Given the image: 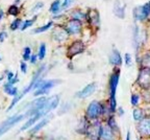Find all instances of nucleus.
Segmentation results:
<instances>
[{"instance_id":"nucleus-1","label":"nucleus","mask_w":150,"mask_h":140,"mask_svg":"<svg viewBox=\"0 0 150 140\" xmlns=\"http://www.w3.org/2000/svg\"><path fill=\"white\" fill-rule=\"evenodd\" d=\"M59 95H54V96H51V97H48V98L46 97L43 106L38 110L33 116H30L29 118H28V120L25 122V124L21 128V131H25V130H27V129H30V126H33L39 119L42 118V117L45 116V115H47L50 111L55 109V108L59 106Z\"/></svg>"},{"instance_id":"nucleus-2","label":"nucleus","mask_w":150,"mask_h":140,"mask_svg":"<svg viewBox=\"0 0 150 140\" xmlns=\"http://www.w3.org/2000/svg\"><path fill=\"white\" fill-rule=\"evenodd\" d=\"M119 79H120V70L116 69L114 72L112 73L110 79V112H115L116 107H117V103H116V91H117V87L119 84Z\"/></svg>"},{"instance_id":"nucleus-3","label":"nucleus","mask_w":150,"mask_h":140,"mask_svg":"<svg viewBox=\"0 0 150 140\" xmlns=\"http://www.w3.org/2000/svg\"><path fill=\"white\" fill-rule=\"evenodd\" d=\"M61 81H57V79H48V81H44L41 77L39 81L35 84L33 89H35V96H40L47 94L48 92L51 90L53 87H55L57 84H59Z\"/></svg>"},{"instance_id":"nucleus-4","label":"nucleus","mask_w":150,"mask_h":140,"mask_svg":"<svg viewBox=\"0 0 150 140\" xmlns=\"http://www.w3.org/2000/svg\"><path fill=\"white\" fill-rule=\"evenodd\" d=\"M44 69H45V65H43V66H41L39 69H38V71L35 73V75L33 76V79H31V82L29 83V85H28L27 87H26L25 89H24V91L22 92L21 94H18L17 96H15V98L13 99V101H12V104H11V106L8 107V109L7 110H11V109H13L14 108V106L16 105L17 103H18L20 99H21L22 97H24V95L25 94H27L28 92H30V90L33 88V86H35V83L39 81V79H41V76H42V73H43V71H44Z\"/></svg>"},{"instance_id":"nucleus-5","label":"nucleus","mask_w":150,"mask_h":140,"mask_svg":"<svg viewBox=\"0 0 150 140\" xmlns=\"http://www.w3.org/2000/svg\"><path fill=\"white\" fill-rule=\"evenodd\" d=\"M101 114H103V106L99 101H94L87 108V118L96 120Z\"/></svg>"},{"instance_id":"nucleus-6","label":"nucleus","mask_w":150,"mask_h":140,"mask_svg":"<svg viewBox=\"0 0 150 140\" xmlns=\"http://www.w3.org/2000/svg\"><path fill=\"white\" fill-rule=\"evenodd\" d=\"M26 116V114H18L15 116L9 117L7 120H5L3 124H0V137L3 135L4 133H6L7 131H9L14 126H16L18 122H20L24 117Z\"/></svg>"},{"instance_id":"nucleus-7","label":"nucleus","mask_w":150,"mask_h":140,"mask_svg":"<svg viewBox=\"0 0 150 140\" xmlns=\"http://www.w3.org/2000/svg\"><path fill=\"white\" fill-rule=\"evenodd\" d=\"M101 129H102L101 124L98 121H96V122H94V124H91L88 126L86 134H87L88 137H89L91 140H99L100 139Z\"/></svg>"},{"instance_id":"nucleus-8","label":"nucleus","mask_w":150,"mask_h":140,"mask_svg":"<svg viewBox=\"0 0 150 140\" xmlns=\"http://www.w3.org/2000/svg\"><path fill=\"white\" fill-rule=\"evenodd\" d=\"M84 48H86V46H84L82 41H79V40H78V41H74V42L69 46L68 50H67V56L70 59H72L73 56L83 52Z\"/></svg>"},{"instance_id":"nucleus-9","label":"nucleus","mask_w":150,"mask_h":140,"mask_svg":"<svg viewBox=\"0 0 150 140\" xmlns=\"http://www.w3.org/2000/svg\"><path fill=\"white\" fill-rule=\"evenodd\" d=\"M150 15V1L143 5V6L137 7L134 11V16L137 20H145L148 16Z\"/></svg>"},{"instance_id":"nucleus-10","label":"nucleus","mask_w":150,"mask_h":140,"mask_svg":"<svg viewBox=\"0 0 150 140\" xmlns=\"http://www.w3.org/2000/svg\"><path fill=\"white\" fill-rule=\"evenodd\" d=\"M65 29L69 35H77L81 31V22L76 19H72L67 22Z\"/></svg>"},{"instance_id":"nucleus-11","label":"nucleus","mask_w":150,"mask_h":140,"mask_svg":"<svg viewBox=\"0 0 150 140\" xmlns=\"http://www.w3.org/2000/svg\"><path fill=\"white\" fill-rule=\"evenodd\" d=\"M138 83L142 87L146 88L150 85V69L148 68H143L140 71V74L138 77Z\"/></svg>"},{"instance_id":"nucleus-12","label":"nucleus","mask_w":150,"mask_h":140,"mask_svg":"<svg viewBox=\"0 0 150 140\" xmlns=\"http://www.w3.org/2000/svg\"><path fill=\"white\" fill-rule=\"evenodd\" d=\"M95 90H96V83H91V84L87 85L82 90H80L79 92H77L76 96L78 98H86L91 95Z\"/></svg>"},{"instance_id":"nucleus-13","label":"nucleus","mask_w":150,"mask_h":140,"mask_svg":"<svg viewBox=\"0 0 150 140\" xmlns=\"http://www.w3.org/2000/svg\"><path fill=\"white\" fill-rule=\"evenodd\" d=\"M86 17L89 20L90 24L92 26H99V23H100V18H99V13L97 12L96 9H90L88 12V15H86Z\"/></svg>"},{"instance_id":"nucleus-14","label":"nucleus","mask_w":150,"mask_h":140,"mask_svg":"<svg viewBox=\"0 0 150 140\" xmlns=\"http://www.w3.org/2000/svg\"><path fill=\"white\" fill-rule=\"evenodd\" d=\"M138 129L142 135L150 136V119H141Z\"/></svg>"},{"instance_id":"nucleus-15","label":"nucleus","mask_w":150,"mask_h":140,"mask_svg":"<svg viewBox=\"0 0 150 140\" xmlns=\"http://www.w3.org/2000/svg\"><path fill=\"white\" fill-rule=\"evenodd\" d=\"M112 138H114V132H112V129L110 128L108 124L102 126V129H101V134H100V139L112 140Z\"/></svg>"},{"instance_id":"nucleus-16","label":"nucleus","mask_w":150,"mask_h":140,"mask_svg":"<svg viewBox=\"0 0 150 140\" xmlns=\"http://www.w3.org/2000/svg\"><path fill=\"white\" fill-rule=\"evenodd\" d=\"M110 63L114 66H120L122 64L121 54L117 49H112V54L110 56Z\"/></svg>"},{"instance_id":"nucleus-17","label":"nucleus","mask_w":150,"mask_h":140,"mask_svg":"<svg viewBox=\"0 0 150 140\" xmlns=\"http://www.w3.org/2000/svg\"><path fill=\"white\" fill-rule=\"evenodd\" d=\"M69 34L67 33L65 28L63 27H56L55 31H53V36H54V39L57 40V41H64V40L67 39Z\"/></svg>"},{"instance_id":"nucleus-18","label":"nucleus","mask_w":150,"mask_h":140,"mask_svg":"<svg viewBox=\"0 0 150 140\" xmlns=\"http://www.w3.org/2000/svg\"><path fill=\"white\" fill-rule=\"evenodd\" d=\"M3 90H4V92L7 94V95L9 96H17L18 95V88L17 87H15V85L11 84V83L7 82L6 84L4 85V88H3Z\"/></svg>"},{"instance_id":"nucleus-19","label":"nucleus","mask_w":150,"mask_h":140,"mask_svg":"<svg viewBox=\"0 0 150 140\" xmlns=\"http://www.w3.org/2000/svg\"><path fill=\"white\" fill-rule=\"evenodd\" d=\"M125 5L122 4L120 1H117L115 3V6H114V13H115L116 16H118L119 18H124V13H125Z\"/></svg>"},{"instance_id":"nucleus-20","label":"nucleus","mask_w":150,"mask_h":140,"mask_svg":"<svg viewBox=\"0 0 150 140\" xmlns=\"http://www.w3.org/2000/svg\"><path fill=\"white\" fill-rule=\"evenodd\" d=\"M49 119L50 118H43L42 120H41L39 124H37L35 126H33V129H31L30 131H29V133H31V134H35V133H37V132H39L41 130V129L43 128V126H46L48 122H49Z\"/></svg>"},{"instance_id":"nucleus-21","label":"nucleus","mask_w":150,"mask_h":140,"mask_svg":"<svg viewBox=\"0 0 150 140\" xmlns=\"http://www.w3.org/2000/svg\"><path fill=\"white\" fill-rule=\"evenodd\" d=\"M53 25V22L52 21H50V22H48L47 24H45V25H43V26H40V27H38V28H35V29H33V34H41V33H44V31H48L51 26Z\"/></svg>"},{"instance_id":"nucleus-22","label":"nucleus","mask_w":150,"mask_h":140,"mask_svg":"<svg viewBox=\"0 0 150 140\" xmlns=\"http://www.w3.org/2000/svg\"><path fill=\"white\" fill-rule=\"evenodd\" d=\"M59 11H61V1L59 0H55V1L52 2L51 6H50V12L52 14H57Z\"/></svg>"},{"instance_id":"nucleus-23","label":"nucleus","mask_w":150,"mask_h":140,"mask_svg":"<svg viewBox=\"0 0 150 140\" xmlns=\"http://www.w3.org/2000/svg\"><path fill=\"white\" fill-rule=\"evenodd\" d=\"M46 56V45L45 43H42L39 47V54H38V58L39 60H43Z\"/></svg>"},{"instance_id":"nucleus-24","label":"nucleus","mask_w":150,"mask_h":140,"mask_svg":"<svg viewBox=\"0 0 150 140\" xmlns=\"http://www.w3.org/2000/svg\"><path fill=\"white\" fill-rule=\"evenodd\" d=\"M72 17H73V19H76V20H79L80 21V20L86 18V15H84L81 11H79V9H76V11H74V12L72 13Z\"/></svg>"},{"instance_id":"nucleus-25","label":"nucleus","mask_w":150,"mask_h":140,"mask_svg":"<svg viewBox=\"0 0 150 140\" xmlns=\"http://www.w3.org/2000/svg\"><path fill=\"white\" fill-rule=\"evenodd\" d=\"M132 116H134V120H137V121H140L141 119H143V112H142L140 109H134V113H132Z\"/></svg>"},{"instance_id":"nucleus-26","label":"nucleus","mask_w":150,"mask_h":140,"mask_svg":"<svg viewBox=\"0 0 150 140\" xmlns=\"http://www.w3.org/2000/svg\"><path fill=\"white\" fill-rule=\"evenodd\" d=\"M142 65L144 66V68L150 69V54H147L143 56V59H142Z\"/></svg>"},{"instance_id":"nucleus-27","label":"nucleus","mask_w":150,"mask_h":140,"mask_svg":"<svg viewBox=\"0 0 150 140\" xmlns=\"http://www.w3.org/2000/svg\"><path fill=\"white\" fill-rule=\"evenodd\" d=\"M35 20H37V17H33V18L31 19V20H26V21L23 23V25H21V27H20V28H21L22 31H25L26 28L30 27V26L33 25V23H35Z\"/></svg>"},{"instance_id":"nucleus-28","label":"nucleus","mask_w":150,"mask_h":140,"mask_svg":"<svg viewBox=\"0 0 150 140\" xmlns=\"http://www.w3.org/2000/svg\"><path fill=\"white\" fill-rule=\"evenodd\" d=\"M31 56V49L30 47H25L23 49V60L24 61H29Z\"/></svg>"},{"instance_id":"nucleus-29","label":"nucleus","mask_w":150,"mask_h":140,"mask_svg":"<svg viewBox=\"0 0 150 140\" xmlns=\"http://www.w3.org/2000/svg\"><path fill=\"white\" fill-rule=\"evenodd\" d=\"M7 13H8V15H11V16L16 17V16H18V14H19V9L17 7V5H11Z\"/></svg>"},{"instance_id":"nucleus-30","label":"nucleus","mask_w":150,"mask_h":140,"mask_svg":"<svg viewBox=\"0 0 150 140\" xmlns=\"http://www.w3.org/2000/svg\"><path fill=\"white\" fill-rule=\"evenodd\" d=\"M21 24H22L21 19H16V20L13 21L12 25H11V29H12V31H16V29L21 27Z\"/></svg>"},{"instance_id":"nucleus-31","label":"nucleus","mask_w":150,"mask_h":140,"mask_svg":"<svg viewBox=\"0 0 150 140\" xmlns=\"http://www.w3.org/2000/svg\"><path fill=\"white\" fill-rule=\"evenodd\" d=\"M139 99H140V97H139V95H137V94H132L130 97V103L132 106H138L139 104Z\"/></svg>"},{"instance_id":"nucleus-32","label":"nucleus","mask_w":150,"mask_h":140,"mask_svg":"<svg viewBox=\"0 0 150 140\" xmlns=\"http://www.w3.org/2000/svg\"><path fill=\"white\" fill-rule=\"evenodd\" d=\"M125 64L127 66L131 65V56L129 54H125Z\"/></svg>"},{"instance_id":"nucleus-33","label":"nucleus","mask_w":150,"mask_h":140,"mask_svg":"<svg viewBox=\"0 0 150 140\" xmlns=\"http://www.w3.org/2000/svg\"><path fill=\"white\" fill-rule=\"evenodd\" d=\"M20 69L23 73H26L27 72V65H26L25 62H21L20 63Z\"/></svg>"},{"instance_id":"nucleus-34","label":"nucleus","mask_w":150,"mask_h":140,"mask_svg":"<svg viewBox=\"0 0 150 140\" xmlns=\"http://www.w3.org/2000/svg\"><path fill=\"white\" fill-rule=\"evenodd\" d=\"M71 3H72V0H64V3H63V5H62V7L66 9V7H68Z\"/></svg>"},{"instance_id":"nucleus-35","label":"nucleus","mask_w":150,"mask_h":140,"mask_svg":"<svg viewBox=\"0 0 150 140\" xmlns=\"http://www.w3.org/2000/svg\"><path fill=\"white\" fill-rule=\"evenodd\" d=\"M6 37H7V35H6V33H5V31H0V42L2 43Z\"/></svg>"},{"instance_id":"nucleus-36","label":"nucleus","mask_w":150,"mask_h":140,"mask_svg":"<svg viewBox=\"0 0 150 140\" xmlns=\"http://www.w3.org/2000/svg\"><path fill=\"white\" fill-rule=\"evenodd\" d=\"M19 82V79H18V75H15V76L14 77H13V79H11V81H9V82L8 83H11V84H13V85H15V84H16V83H18Z\"/></svg>"},{"instance_id":"nucleus-37","label":"nucleus","mask_w":150,"mask_h":140,"mask_svg":"<svg viewBox=\"0 0 150 140\" xmlns=\"http://www.w3.org/2000/svg\"><path fill=\"white\" fill-rule=\"evenodd\" d=\"M37 59H38V56H35V54H33V56H30L29 61H30L31 64H35V62H37Z\"/></svg>"},{"instance_id":"nucleus-38","label":"nucleus","mask_w":150,"mask_h":140,"mask_svg":"<svg viewBox=\"0 0 150 140\" xmlns=\"http://www.w3.org/2000/svg\"><path fill=\"white\" fill-rule=\"evenodd\" d=\"M42 6H43V2L37 3V5H35V6L33 7V11H31V12H35V11H38V9H40Z\"/></svg>"},{"instance_id":"nucleus-39","label":"nucleus","mask_w":150,"mask_h":140,"mask_svg":"<svg viewBox=\"0 0 150 140\" xmlns=\"http://www.w3.org/2000/svg\"><path fill=\"white\" fill-rule=\"evenodd\" d=\"M13 77H14V73L13 72H11V71H7L6 72V79H7V81H11V79H13Z\"/></svg>"},{"instance_id":"nucleus-40","label":"nucleus","mask_w":150,"mask_h":140,"mask_svg":"<svg viewBox=\"0 0 150 140\" xmlns=\"http://www.w3.org/2000/svg\"><path fill=\"white\" fill-rule=\"evenodd\" d=\"M126 140H130V132H127V136H126Z\"/></svg>"},{"instance_id":"nucleus-41","label":"nucleus","mask_w":150,"mask_h":140,"mask_svg":"<svg viewBox=\"0 0 150 140\" xmlns=\"http://www.w3.org/2000/svg\"><path fill=\"white\" fill-rule=\"evenodd\" d=\"M2 17H3V12L2 11H0V20L2 19Z\"/></svg>"},{"instance_id":"nucleus-42","label":"nucleus","mask_w":150,"mask_h":140,"mask_svg":"<svg viewBox=\"0 0 150 140\" xmlns=\"http://www.w3.org/2000/svg\"><path fill=\"white\" fill-rule=\"evenodd\" d=\"M31 140H40V139H38V138H33V139H31Z\"/></svg>"},{"instance_id":"nucleus-43","label":"nucleus","mask_w":150,"mask_h":140,"mask_svg":"<svg viewBox=\"0 0 150 140\" xmlns=\"http://www.w3.org/2000/svg\"><path fill=\"white\" fill-rule=\"evenodd\" d=\"M3 79V77H0V82H1V81H2Z\"/></svg>"},{"instance_id":"nucleus-44","label":"nucleus","mask_w":150,"mask_h":140,"mask_svg":"<svg viewBox=\"0 0 150 140\" xmlns=\"http://www.w3.org/2000/svg\"><path fill=\"white\" fill-rule=\"evenodd\" d=\"M0 61H1V56H0Z\"/></svg>"}]
</instances>
